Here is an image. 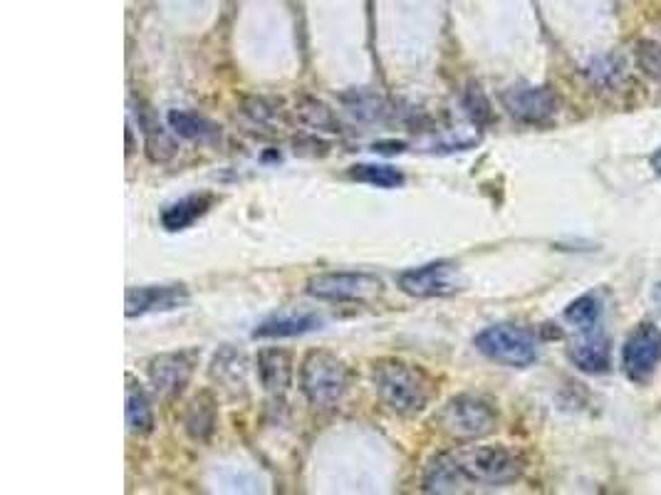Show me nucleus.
Listing matches in <instances>:
<instances>
[{
	"mask_svg": "<svg viewBox=\"0 0 661 495\" xmlns=\"http://www.w3.org/2000/svg\"><path fill=\"white\" fill-rule=\"evenodd\" d=\"M503 107L518 122L545 124L560 112V99L550 87L515 85L503 92Z\"/></svg>",
	"mask_w": 661,
	"mask_h": 495,
	"instance_id": "10",
	"label": "nucleus"
},
{
	"mask_svg": "<svg viewBox=\"0 0 661 495\" xmlns=\"http://www.w3.org/2000/svg\"><path fill=\"white\" fill-rule=\"evenodd\" d=\"M199 364V352L196 349H181V352H166L154 357L149 362L147 374L154 392L161 399H176L186 387Z\"/></svg>",
	"mask_w": 661,
	"mask_h": 495,
	"instance_id": "9",
	"label": "nucleus"
},
{
	"mask_svg": "<svg viewBox=\"0 0 661 495\" xmlns=\"http://www.w3.org/2000/svg\"><path fill=\"white\" fill-rule=\"evenodd\" d=\"M600 317H602V302L595 293L577 297V300H572L570 305L565 307V320L570 322L572 327H577L580 332L595 330Z\"/></svg>",
	"mask_w": 661,
	"mask_h": 495,
	"instance_id": "20",
	"label": "nucleus"
},
{
	"mask_svg": "<svg viewBox=\"0 0 661 495\" xmlns=\"http://www.w3.org/2000/svg\"><path fill=\"white\" fill-rule=\"evenodd\" d=\"M572 364L585 374H607L612 367V342L602 332L587 330L572 347L567 349Z\"/></svg>",
	"mask_w": 661,
	"mask_h": 495,
	"instance_id": "13",
	"label": "nucleus"
},
{
	"mask_svg": "<svg viewBox=\"0 0 661 495\" xmlns=\"http://www.w3.org/2000/svg\"><path fill=\"white\" fill-rule=\"evenodd\" d=\"M134 114H137L139 129H142V134H144V147H147L149 159L156 161V164H164V161H169L171 156L176 154V142L169 137V134H166V129L161 127V122H159V117L154 114V109L149 107L147 102L139 99Z\"/></svg>",
	"mask_w": 661,
	"mask_h": 495,
	"instance_id": "14",
	"label": "nucleus"
},
{
	"mask_svg": "<svg viewBox=\"0 0 661 495\" xmlns=\"http://www.w3.org/2000/svg\"><path fill=\"white\" fill-rule=\"evenodd\" d=\"M372 384L379 399L402 416L421 414L434 396V382L429 374L404 359L374 362Z\"/></svg>",
	"mask_w": 661,
	"mask_h": 495,
	"instance_id": "2",
	"label": "nucleus"
},
{
	"mask_svg": "<svg viewBox=\"0 0 661 495\" xmlns=\"http://www.w3.org/2000/svg\"><path fill=\"white\" fill-rule=\"evenodd\" d=\"M189 302L186 285H144V288H129L124 295V312L127 317H142L149 312H171L179 310Z\"/></svg>",
	"mask_w": 661,
	"mask_h": 495,
	"instance_id": "11",
	"label": "nucleus"
},
{
	"mask_svg": "<svg viewBox=\"0 0 661 495\" xmlns=\"http://www.w3.org/2000/svg\"><path fill=\"white\" fill-rule=\"evenodd\" d=\"M661 362V330L654 322H642L622 347V369L634 384H647Z\"/></svg>",
	"mask_w": 661,
	"mask_h": 495,
	"instance_id": "7",
	"label": "nucleus"
},
{
	"mask_svg": "<svg viewBox=\"0 0 661 495\" xmlns=\"http://www.w3.org/2000/svg\"><path fill=\"white\" fill-rule=\"evenodd\" d=\"M295 112H298V119L305 124V127L330 134L340 132V122H337L335 112H332L325 102H320V99L303 97L298 102V107H295Z\"/></svg>",
	"mask_w": 661,
	"mask_h": 495,
	"instance_id": "19",
	"label": "nucleus"
},
{
	"mask_svg": "<svg viewBox=\"0 0 661 495\" xmlns=\"http://www.w3.org/2000/svg\"><path fill=\"white\" fill-rule=\"evenodd\" d=\"M441 429L461 441L486 439L496 431L498 411L488 399L476 394H458L439 414Z\"/></svg>",
	"mask_w": 661,
	"mask_h": 495,
	"instance_id": "4",
	"label": "nucleus"
},
{
	"mask_svg": "<svg viewBox=\"0 0 661 495\" xmlns=\"http://www.w3.org/2000/svg\"><path fill=\"white\" fill-rule=\"evenodd\" d=\"M523 471V458L506 446H461L431 458L424 471V491L461 493L473 486H508Z\"/></svg>",
	"mask_w": 661,
	"mask_h": 495,
	"instance_id": "1",
	"label": "nucleus"
},
{
	"mask_svg": "<svg viewBox=\"0 0 661 495\" xmlns=\"http://www.w3.org/2000/svg\"><path fill=\"white\" fill-rule=\"evenodd\" d=\"M399 288L411 297H449L463 290V275L451 260H436L404 270L399 275Z\"/></svg>",
	"mask_w": 661,
	"mask_h": 495,
	"instance_id": "8",
	"label": "nucleus"
},
{
	"mask_svg": "<svg viewBox=\"0 0 661 495\" xmlns=\"http://www.w3.org/2000/svg\"><path fill=\"white\" fill-rule=\"evenodd\" d=\"M211 377L226 389L238 392V389L246 387V357L231 347L221 349V352L213 357Z\"/></svg>",
	"mask_w": 661,
	"mask_h": 495,
	"instance_id": "18",
	"label": "nucleus"
},
{
	"mask_svg": "<svg viewBox=\"0 0 661 495\" xmlns=\"http://www.w3.org/2000/svg\"><path fill=\"white\" fill-rule=\"evenodd\" d=\"M322 325V317L312 312H300V315H278L265 320L253 330L255 340H275V337H300L305 332L317 330Z\"/></svg>",
	"mask_w": 661,
	"mask_h": 495,
	"instance_id": "15",
	"label": "nucleus"
},
{
	"mask_svg": "<svg viewBox=\"0 0 661 495\" xmlns=\"http://www.w3.org/2000/svg\"><path fill=\"white\" fill-rule=\"evenodd\" d=\"M637 62L652 80L661 85V45L654 40H639L637 43Z\"/></svg>",
	"mask_w": 661,
	"mask_h": 495,
	"instance_id": "26",
	"label": "nucleus"
},
{
	"mask_svg": "<svg viewBox=\"0 0 661 495\" xmlns=\"http://www.w3.org/2000/svg\"><path fill=\"white\" fill-rule=\"evenodd\" d=\"M649 161H652V169L657 171V174H661V149L654 151V154H652V159H649Z\"/></svg>",
	"mask_w": 661,
	"mask_h": 495,
	"instance_id": "27",
	"label": "nucleus"
},
{
	"mask_svg": "<svg viewBox=\"0 0 661 495\" xmlns=\"http://www.w3.org/2000/svg\"><path fill=\"white\" fill-rule=\"evenodd\" d=\"M127 429L134 436H147L154 431V409L152 399L144 392L142 384L134 382L132 377H127Z\"/></svg>",
	"mask_w": 661,
	"mask_h": 495,
	"instance_id": "17",
	"label": "nucleus"
},
{
	"mask_svg": "<svg viewBox=\"0 0 661 495\" xmlns=\"http://www.w3.org/2000/svg\"><path fill=\"white\" fill-rule=\"evenodd\" d=\"M300 389L315 409H332L350 389V369L337 354L312 349L300 367Z\"/></svg>",
	"mask_w": 661,
	"mask_h": 495,
	"instance_id": "3",
	"label": "nucleus"
},
{
	"mask_svg": "<svg viewBox=\"0 0 661 495\" xmlns=\"http://www.w3.org/2000/svg\"><path fill=\"white\" fill-rule=\"evenodd\" d=\"M293 367V354L288 349L265 347L255 357V372H258L260 387L275 396H283L293 387Z\"/></svg>",
	"mask_w": 661,
	"mask_h": 495,
	"instance_id": "12",
	"label": "nucleus"
},
{
	"mask_svg": "<svg viewBox=\"0 0 661 495\" xmlns=\"http://www.w3.org/2000/svg\"><path fill=\"white\" fill-rule=\"evenodd\" d=\"M211 203L213 198L206 194L181 198V201L171 203V206H166L164 211H161V226L171 233L184 231V228H189L191 223L199 221L201 216H206Z\"/></svg>",
	"mask_w": 661,
	"mask_h": 495,
	"instance_id": "16",
	"label": "nucleus"
},
{
	"mask_svg": "<svg viewBox=\"0 0 661 495\" xmlns=\"http://www.w3.org/2000/svg\"><path fill=\"white\" fill-rule=\"evenodd\" d=\"M246 114L253 119L255 124H260V127H275V124H283L285 122V114L283 109H280L278 102H273V99H265V97H253L246 102Z\"/></svg>",
	"mask_w": 661,
	"mask_h": 495,
	"instance_id": "25",
	"label": "nucleus"
},
{
	"mask_svg": "<svg viewBox=\"0 0 661 495\" xmlns=\"http://www.w3.org/2000/svg\"><path fill=\"white\" fill-rule=\"evenodd\" d=\"M476 349L506 367H530L538 359L533 335L515 325H491L476 335Z\"/></svg>",
	"mask_w": 661,
	"mask_h": 495,
	"instance_id": "5",
	"label": "nucleus"
},
{
	"mask_svg": "<svg viewBox=\"0 0 661 495\" xmlns=\"http://www.w3.org/2000/svg\"><path fill=\"white\" fill-rule=\"evenodd\" d=\"M213 399L208 394L196 396L194 404H191L189 416H186V429L194 439H208L216 426V409H213Z\"/></svg>",
	"mask_w": 661,
	"mask_h": 495,
	"instance_id": "22",
	"label": "nucleus"
},
{
	"mask_svg": "<svg viewBox=\"0 0 661 495\" xmlns=\"http://www.w3.org/2000/svg\"><path fill=\"white\" fill-rule=\"evenodd\" d=\"M382 278L362 270L322 273L307 280V295L330 302H367L382 293Z\"/></svg>",
	"mask_w": 661,
	"mask_h": 495,
	"instance_id": "6",
	"label": "nucleus"
},
{
	"mask_svg": "<svg viewBox=\"0 0 661 495\" xmlns=\"http://www.w3.org/2000/svg\"><path fill=\"white\" fill-rule=\"evenodd\" d=\"M463 109H466V114L471 117V122L476 124V127H486L493 119L491 102H488L481 85H476V82H471V85L466 87V92H463Z\"/></svg>",
	"mask_w": 661,
	"mask_h": 495,
	"instance_id": "24",
	"label": "nucleus"
},
{
	"mask_svg": "<svg viewBox=\"0 0 661 495\" xmlns=\"http://www.w3.org/2000/svg\"><path fill=\"white\" fill-rule=\"evenodd\" d=\"M169 127L174 129L179 137L199 139V142H204V139L216 134V127H213L208 119L199 117V114L194 112H179V109H171L169 112Z\"/></svg>",
	"mask_w": 661,
	"mask_h": 495,
	"instance_id": "23",
	"label": "nucleus"
},
{
	"mask_svg": "<svg viewBox=\"0 0 661 495\" xmlns=\"http://www.w3.org/2000/svg\"><path fill=\"white\" fill-rule=\"evenodd\" d=\"M654 302H657V310L661 312V285L654 288Z\"/></svg>",
	"mask_w": 661,
	"mask_h": 495,
	"instance_id": "28",
	"label": "nucleus"
},
{
	"mask_svg": "<svg viewBox=\"0 0 661 495\" xmlns=\"http://www.w3.org/2000/svg\"><path fill=\"white\" fill-rule=\"evenodd\" d=\"M350 179L359 184L377 186V189H399L404 186V174L394 166L384 164H357L350 169Z\"/></svg>",
	"mask_w": 661,
	"mask_h": 495,
	"instance_id": "21",
	"label": "nucleus"
}]
</instances>
